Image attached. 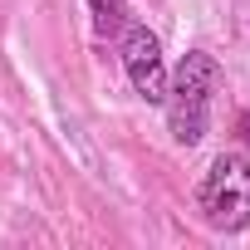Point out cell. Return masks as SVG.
Returning a JSON list of instances; mask_svg holds the SVG:
<instances>
[{"mask_svg":"<svg viewBox=\"0 0 250 250\" xmlns=\"http://www.w3.org/2000/svg\"><path fill=\"white\" fill-rule=\"evenodd\" d=\"M221 93V64L216 54L206 49H191L182 54V64L167 74V128H172V143L177 147H196L211 128V98Z\"/></svg>","mask_w":250,"mask_h":250,"instance_id":"obj_1","label":"cell"},{"mask_svg":"<svg viewBox=\"0 0 250 250\" xmlns=\"http://www.w3.org/2000/svg\"><path fill=\"white\" fill-rule=\"evenodd\" d=\"M88 10H93V20H98L103 35H118L123 20H128V0H88Z\"/></svg>","mask_w":250,"mask_h":250,"instance_id":"obj_4","label":"cell"},{"mask_svg":"<svg viewBox=\"0 0 250 250\" xmlns=\"http://www.w3.org/2000/svg\"><path fill=\"white\" fill-rule=\"evenodd\" d=\"M123 69L128 83L143 103H162L167 98V59H162V40L143 25V20H123Z\"/></svg>","mask_w":250,"mask_h":250,"instance_id":"obj_3","label":"cell"},{"mask_svg":"<svg viewBox=\"0 0 250 250\" xmlns=\"http://www.w3.org/2000/svg\"><path fill=\"white\" fill-rule=\"evenodd\" d=\"M240 128H245V133H240V138H245V143H250V113H240Z\"/></svg>","mask_w":250,"mask_h":250,"instance_id":"obj_5","label":"cell"},{"mask_svg":"<svg viewBox=\"0 0 250 250\" xmlns=\"http://www.w3.org/2000/svg\"><path fill=\"white\" fill-rule=\"evenodd\" d=\"M196 211L211 230H226V235L250 226V157L245 152H221L206 167L196 187Z\"/></svg>","mask_w":250,"mask_h":250,"instance_id":"obj_2","label":"cell"}]
</instances>
